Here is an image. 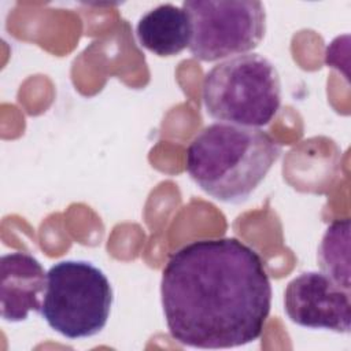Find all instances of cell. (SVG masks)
Listing matches in <instances>:
<instances>
[{
    "mask_svg": "<svg viewBox=\"0 0 351 351\" xmlns=\"http://www.w3.org/2000/svg\"><path fill=\"white\" fill-rule=\"evenodd\" d=\"M191 53L215 62L255 49L266 32V11L256 0H186Z\"/></svg>",
    "mask_w": 351,
    "mask_h": 351,
    "instance_id": "5b68a950",
    "label": "cell"
},
{
    "mask_svg": "<svg viewBox=\"0 0 351 351\" xmlns=\"http://www.w3.org/2000/svg\"><path fill=\"white\" fill-rule=\"evenodd\" d=\"M202 99L206 112L218 122L262 128L280 110V75L276 66L259 53L233 56L204 75Z\"/></svg>",
    "mask_w": 351,
    "mask_h": 351,
    "instance_id": "3957f363",
    "label": "cell"
},
{
    "mask_svg": "<svg viewBox=\"0 0 351 351\" xmlns=\"http://www.w3.org/2000/svg\"><path fill=\"white\" fill-rule=\"evenodd\" d=\"M280 154L281 145L261 128L215 122L189 143L185 170L215 200L241 204L265 180Z\"/></svg>",
    "mask_w": 351,
    "mask_h": 351,
    "instance_id": "7a4b0ae2",
    "label": "cell"
},
{
    "mask_svg": "<svg viewBox=\"0 0 351 351\" xmlns=\"http://www.w3.org/2000/svg\"><path fill=\"white\" fill-rule=\"evenodd\" d=\"M138 44L158 56L184 51L191 40V23L182 7L166 3L144 14L136 26Z\"/></svg>",
    "mask_w": 351,
    "mask_h": 351,
    "instance_id": "ba28073f",
    "label": "cell"
},
{
    "mask_svg": "<svg viewBox=\"0 0 351 351\" xmlns=\"http://www.w3.org/2000/svg\"><path fill=\"white\" fill-rule=\"evenodd\" d=\"M112 288L107 276L86 261H60L47 271L40 315L62 336L92 337L107 325Z\"/></svg>",
    "mask_w": 351,
    "mask_h": 351,
    "instance_id": "277c9868",
    "label": "cell"
},
{
    "mask_svg": "<svg viewBox=\"0 0 351 351\" xmlns=\"http://www.w3.org/2000/svg\"><path fill=\"white\" fill-rule=\"evenodd\" d=\"M318 263L325 276L350 291V219L333 221L321 240Z\"/></svg>",
    "mask_w": 351,
    "mask_h": 351,
    "instance_id": "9c48e42d",
    "label": "cell"
},
{
    "mask_svg": "<svg viewBox=\"0 0 351 351\" xmlns=\"http://www.w3.org/2000/svg\"><path fill=\"white\" fill-rule=\"evenodd\" d=\"M271 293L261 255L236 237L180 247L160 278L169 333L193 348H233L255 341L269 317Z\"/></svg>",
    "mask_w": 351,
    "mask_h": 351,
    "instance_id": "6da1fadb",
    "label": "cell"
},
{
    "mask_svg": "<svg viewBox=\"0 0 351 351\" xmlns=\"http://www.w3.org/2000/svg\"><path fill=\"white\" fill-rule=\"evenodd\" d=\"M47 273L27 252L5 254L0 259V310L8 322L25 321L30 311H40Z\"/></svg>",
    "mask_w": 351,
    "mask_h": 351,
    "instance_id": "52a82bcc",
    "label": "cell"
},
{
    "mask_svg": "<svg viewBox=\"0 0 351 351\" xmlns=\"http://www.w3.org/2000/svg\"><path fill=\"white\" fill-rule=\"evenodd\" d=\"M284 310L299 326L350 332V291L335 284L322 271H304L291 280L284 292Z\"/></svg>",
    "mask_w": 351,
    "mask_h": 351,
    "instance_id": "8992f818",
    "label": "cell"
}]
</instances>
